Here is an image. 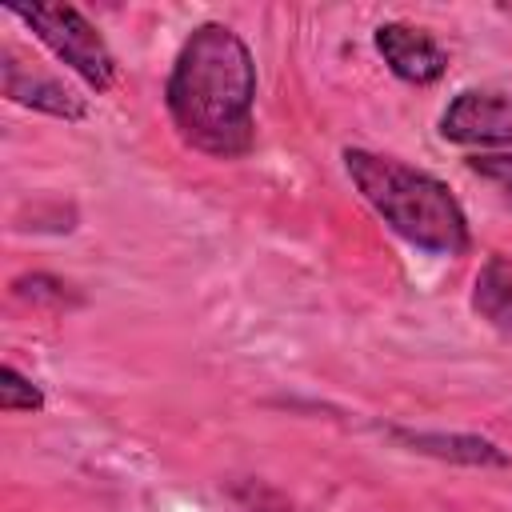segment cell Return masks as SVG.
Segmentation results:
<instances>
[{"instance_id": "6da1fadb", "label": "cell", "mask_w": 512, "mask_h": 512, "mask_svg": "<svg viewBox=\"0 0 512 512\" xmlns=\"http://www.w3.org/2000/svg\"><path fill=\"white\" fill-rule=\"evenodd\" d=\"M164 108L176 136L212 160H240L256 148V60L240 32L220 20L196 24L164 80Z\"/></svg>"}, {"instance_id": "7a4b0ae2", "label": "cell", "mask_w": 512, "mask_h": 512, "mask_svg": "<svg viewBox=\"0 0 512 512\" xmlns=\"http://www.w3.org/2000/svg\"><path fill=\"white\" fill-rule=\"evenodd\" d=\"M340 160H344L348 180L364 196V204L404 244H412L428 256H464L468 252V244H472L468 216L444 180H436L424 168H412L408 160L368 152V148H344Z\"/></svg>"}, {"instance_id": "3957f363", "label": "cell", "mask_w": 512, "mask_h": 512, "mask_svg": "<svg viewBox=\"0 0 512 512\" xmlns=\"http://www.w3.org/2000/svg\"><path fill=\"white\" fill-rule=\"evenodd\" d=\"M60 64H68L92 92H108L120 80V64L96 24L72 4H4Z\"/></svg>"}, {"instance_id": "277c9868", "label": "cell", "mask_w": 512, "mask_h": 512, "mask_svg": "<svg viewBox=\"0 0 512 512\" xmlns=\"http://www.w3.org/2000/svg\"><path fill=\"white\" fill-rule=\"evenodd\" d=\"M436 132L460 148H512V96L492 88H464L440 112Z\"/></svg>"}, {"instance_id": "5b68a950", "label": "cell", "mask_w": 512, "mask_h": 512, "mask_svg": "<svg viewBox=\"0 0 512 512\" xmlns=\"http://www.w3.org/2000/svg\"><path fill=\"white\" fill-rule=\"evenodd\" d=\"M0 92H4V100L24 104V108L44 112V116H56V120H84L88 116V104L64 80L28 64L12 44L0 48Z\"/></svg>"}, {"instance_id": "8992f818", "label": "cell", "mask_w": 512, "mask_h": 512, "mask_svg": "<svg viewBox=\"0 0 512 512\" xmlns=\"http://www.w3.org/2000/svg\"><path fill=\"white\" fill-rule=\"evenodd\" d=\"M372 44H376L380 60L388 64V72L404 84H436L448 72L444 44L408 20H384L372 32Z\"/></svg>"}, {"instance_id": "52a82bcc", "label": "cell", "mask_w": 512, "mask_h": 512, "mask_svg": "<svg viewBox=\"0 0 512 512\" xmlns=\"http://www.w3.org/2000/svg\"><path fill=\"white\" fill-rule=\"evenodd\" d=\"M396 444H404L408 452L432 456V460H448V464H468V468H508L512 456L476 432H412V428H392L388 432Z\"/></svg>"}, {"instance_id": "ba28073f", "label": "cell", "mask_w": 512, "mask_h": 512, "mask_svg": "<svg viewBox=\"0 0 512 512\" xmlns=\"http://www.w3.org/2000/svg\"><path fill=\"white\" fill-rule=\"evenodd\" d=\"M472 312L492 332L512 340V256H504V252L484 256V264L476 268V280H472Z\"/></svg>"}, {"instance_id": "9c48e42d", "label": "cell", "mask_w": 512, "mask_h": 512, "mask_svg": "<svg viewBox=\"0 0 512 512\" xmlns=\"http://www.w3.org/2000/svg\"><path fill=\"white\" fill-rule=\"evenodd\" d=\"M12 296L28 300L32 308H52V312H60V308H72V304H80V296L72 292V284L56 280V276H48V272L16 276V280H12Z\"/></svg>"}, {"instance_id": "30bf717a", "label": "cell", "mask_w": 512, "mask_h": 512, "mask_svg": "<svg viewBox=\"0 0 512 512\" xmlns=\"http://www.w3.org/2000/svg\"><path fill=\"white\" fill-rule=\"evenodd\" d=\"M0 408L8 416H16V412H40L44 408V388L32 376H24L16 364H4L0 368Z\"/></svg>"}, {"instance_id": "8fae6325", "label": "cell", "mask_w": 512, "mask_h": 512, "mask_svg": "<svg viewBox=\"0 0 512 512\" xmlns=\"http://www.w3.org/2000/svg\"><path fill=\"white\" fill-rule=\"evenodd\" d=\"M228 492H232V500H236L244 512H304V508H300V504H292L280 488H272L268 480H256V476L236 480Z\"/></svg>"}, {"instance_id": "7c38bea8", "label": "cell", "mask_w": 512, "mask_h": 512, "mask_svg": "<svg viewBox=\"0 0 512 512\" xmlns=\"http://www.w3.org/2000/svg\"><path fill=\"white\" fill-rule=\"evenodd\" d=\"M464 164H468L472 176H480L484 184H492L496 196L512 208V148H508V152H476V156H468Z\"/></svg>"}]
</instances>
